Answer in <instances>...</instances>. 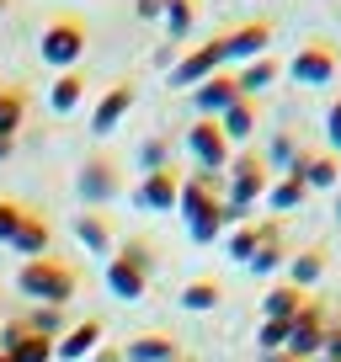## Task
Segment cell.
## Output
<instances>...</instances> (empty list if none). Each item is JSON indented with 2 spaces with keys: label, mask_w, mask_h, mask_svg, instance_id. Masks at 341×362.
<instances>
[{
  "label": "cell",
  "mask_w": 341,
  "mask_h": 362,
  "mask_svg": "<svg viewBox=\"0 0 341 362\" xmlns=\"http://www.w3.org/2000/svg\"><path fill=\"white\" fill-rule=\"evenodd\" d=\"M0 357H11V362H54V341L33 336V330L22 325V315H11L6 330H0Z\"/></svg>",
  "instance_id": "8fae6325"
},
{
  "label": "cell",
  "mask_w": 341,
  "mask_h": 362,
  "mask_svg": "<svg viewBox=\"0 0 341 362\" xmlns=\"http://www.w3.org/2000/svg\"><path fill=\"white\" fill-rule=\"evenodd\" d=\"M283 176H299L309 192H330V187L341 181V160L336 155H304V149H299V160L283 170Z\"/></svg>",
  "instance_id": "4fadbf2b"
},
{
  "label": "cell",
  "mask_w": 341,
  "mask_h": 362,
  "mask_svg": "<svg viewBox=\"0 0 341 362\" xmlns=\"http://www.w3.org/2000/svg\"><path fill=\"white\" fill-rule=\"evenodd\" d=\"M235 102H240L235 75H214V80H203V86H192V112L197 117H219L224 107H235Z\"/></svg>",
  "instance_id": "9a60e30c"
},
{
  "label": "cell",
  "mask_w": 341,
  "mask_h": 362,
  "mask_svg": "<svg viewBox=\"0 0 341 362\" xmlns=\"http://www.w3.org/2000/svg\"><path fill=\"white\" fill-rule=\"evenodd\" d=\"M0 362H11V357H0Z\"/></svg>",
  "instance_id": "f6af8a7d"
},
{
  "label": "cell",
  "mask_w": 341,
  "mask_h": 362,
  "mask_svg": "<svg viewBox=\"0 0 341 362\" xmlns=\"http://www.w3.org/2000/svg\"><path fill=\"white\" fill-rule=\"evenodd\" d=\"M86 48H91V27H86V16H75V11H54V16L43 22V37H37V59H43L54 75L75 69L80 59H86Z\"/></svg>",
  "instance_id": "6da1fadb"
},
{
  "label": "cell",
  "mask_w": 341,
  "mask_h": 362,
  "mask_svg": "<svg viewBox=\"0 0 341 362\" xmlns=\"http://www.w3.org/2000/svg\"><path fill=\"white\" fill-rule=\"evenodd\" d=\"M224 229H229V208H224V203L208 208V214H197V218H187V235H192V245H214Z\"/></svg>",
  "instance_id": "f1b7e54d"
},
{
  "label": "cell",
  "mask_w": 341,
  "mask_h": 362,
  "mask_svg": "<svg viewBox=\"0 0 341 362\" xmlns=\"http://www.w3.org/2000/svg\"><path fill=\"white\" fill-rule=\"evenodd\" d=\"M22 325L27 330H33V336H48V341H59V336H64V309H54V304H33V309H27V315H22Z\"/></svg>",
  "instance_id": "f546056e"
},
{
  "label": "cell",
  "mask_w": 341,
  "mask_h": 362,
  "mask_svg": "<svg viewBox=\"0 0 341 362\" xmlns=\"http://www.w3.org/2000/svg\"><path fill=\"white\" fill-rule=\"evenodd\" d=\"M219 298H224L219 277H192V283L182 288V309L187 315H208V309H219Z\"/></svg>",
  "instance_id": "4316f807"
},
{
  "label": "cell",
  "mask_w": 341,
  "mask_h": 362,
  "mask_svg": "<svg viewBox=\"0 0 341 362\" xmlns=\"http://www.w3.org/2000/svg\"><path fill=\"white\" fill-rule=\"evenodd\" d=\"M75 240H80L86 250H91V256H112V250H117L112 218H107V214H96V208H91V214H80V218H75Z\"/></svg>",
  "instance_id": "d6986e66"
},
{
  "label": "cell",
  "mask_w": 341,
  "mask_h": 362,
  "mask_svg": "<svg viewBox=\"0 0 341 362\" xmlns=\"http://www.w3.org/2000/svg\"><path fill=\"white\" fill-rule=\"evenodd\" d=\"M166 160H170V139H144V144H139V165H144V176H149V170H166Z\"/></svg>",
  "instance_id": "e575fe53"
},
{
  "label": "cell",
  "mask_w": 341,
  "mask_h": 362,
  "mask_svg": "<svg viewBox=\"0 0 341 362\" xmlns=\"http://www.w3.org/2000/svg\"><path fill=\"white\" fill-rule=\"evenodd\" d=\"M192 27H197V0H170V6H166V33H170V43H187V37H192Z\"/></svg>",
  "instance_id": "4dcf8cb0"
},
{
  "label": "cell",
  "mask_w": 341,
  "mask_h": 362,
  "mask_svg": "<svg viewBox=\"0 0 341 362\" xmlns=\"http://www.w3.org/2000/svg\"><path fill=\"white\" fill-rule=\"evenodd\" d=\"M123 357L128 362H182V341L166 336V330H144L123 346Z\"/></svg>",
  "instance_id": "e0dca14e"
},
{
  "label": "cell",
  "mask_w": 341,
  "mask_h": 362,
  "mask_svg": "<svg viewBox=\"0 0 341 362\" xmlns=\"http://www.w3.org/2000/svg\"><path fill=\"white\" fill-rule=\"evenodd\" d=\"M341 69V48L330 43V37H309L304 48L294 54V64H288V75L299 80V86H330Z\"/></svg>",
  "instance_id": "52a82bcc"
},
{
  "label": "cell",
  "mask_w": 341,
  "mask_h": 362,
  "mask_svg": "<svg viewBox=\"0 0 341 362\" xmlns=\"http://www.w3.org/2000/svg\"><path fill=\"white\" fill-rule=\"evenodd\" d=\"M96 346H102V320H75V325L54 341V357L59 362H86Z\"/></svg>",
  "instance_id": "5bb4252c"
},
{
  "label": "cell",
  "mask_w": 341,
  "mask_h": 362,
  "mask_svg": "<svg viewBox=\"0 0 341 362\" xmlns=\"http://www.w3.org/2000/svg\"><path fill=\"white\" fill-rule=\"evenodd\" d=\"M27 123V90L22 86H0V139H16Z\"/></svg>",
  "instance_id": "484cf974"
},
{
  "label": "cell",
  "mask_w": 341,
  "mask_h": 362,
  "mask_svg": "<svg viewBox=\"0 0 341 362\" xmlns=\"http://www.w3.org/2000/svg\"><path fill=\"white\" fill-rule=\"evenodd\" d=\"M219 128H224L229 144L250 139V134H256V102H250V96H240L235 107H224V112H219Z\"/></svg>",
  "instance_id": "d4e9b609"
},
{
  "label": "cell",
  "mask_w": 341,
  "mask_h": 362,
  "mask_svg": "<svg viewBox=\"0 0 341 362\" xmlns=\"http://www.w3.org/2000/svg\"><path fill=\"white\" fill-rule=\"evenodd\" d=\"M325 298H304V309L294 315V336H288V357L299 362H320V341H325Z\"/></svg>",
  "instance_id": "9c48e42d"
},
{
  "label": "cell",
  "mask_w": 341,
  "mask_h": 362,
  "mask_svg": "<svg viewBox=\"0 0 341 362\" xmlns=\"http://www.w3.org/2000/svg\"><path fill=\"white\" fill-rule=\"evenodd\" d=\"M75 192L86 208H107L117 192H123V170H117L112 155H86L80 160V176H75Z\"/></svg>",
  "instance_id": "8992f818"
},
{
  "label": "cell",
  "mask_w": 341,
  "mask_h": 362,
  "mask_svg": "<svg viewBox=\"0 0 341 362\" xmlns=\"http://www.w3.org/2000/svg\"><path fill=\"white\" fill-rule=\"evenodd\" d=\"M86 362H128V357H123V346H107V341H102V346H96Z\"/></svg>",
  "instance_id": "ab89813d"
},
{
  "label": "cell",
  "mask_w": 341,
  "mask_h": 362,
  "mask_svg": "<svg viewBox=\"0 0 341 362\" xmlns=\"http://www.w3.org/2000/svg\"><path fill=\"white\" fill-rule=\"evenodd\" d=\"M80 102H86V75H80V69L54 75V86H48V107H54V112H75Z\"/></svg>",
  "instance_id": "603a6c76"
},
{
  "label": "cell",
  "mask_w": 341,
  "mask_h": 362,
  "mask_svg": "<svg viewBox=\"0 0 341 362\" xmlns=\"http://www.w3.org/2000/svg\"><path fill=\"white\" fill-rule=\"evenodd\" d=\"M283 261H288V250H283V218H267V224H262V250H256L245 267L256 272V277H272Z\"/></svg>",
  "instance_id": "ffe728a7"
},
{
  "label": "cell",
  "mask_w": 341,
  "mask_h": 362,
  "mask_svg": "<svg viewBox=\"0 0 341 362\" xmlns=\"http://www.w3.org/2000/svg\"><path fill=\"white\" fill-rule=\"evenodd\" d=\"M262 362H299V357H288V351H272V357H262Z\"/></svg>",
  "instance_id": "b9f144b4"
},
{
  "label": "cell",
  "mask_w": 341,
  "mask_h": 362,
  "mask_svg": "<svg viewBox=\"0 0 341 362\" xmlns=\"http://www.w3.org/2000/svg\"><path fill=\"white\" fill-rule=\"evenodd\" d=\"M336 160H341V149H336Z\"/></svg>",
  "instance_id": "7dc6e473"
},
{
  "label": "cell",
  "mask_w": 341,
  "mask_h": 362,
  "mask_svg": "<svg viewBox=\"0 0 341 362\" xmlns=\"http://www.w3.org/2000/svg\"><path fill=\"white\" fill-rule=\"evenodd\" d=\"M320 357L341 362V320H336V325H325V341H320Z\"/></svg>",
  "instance_id": "f35d334b"
},
{
  "label": "cell",
  "mask_w": 341,
  "mask_h": 362,
  "mask_svg": "<svg viewBox=\"0 0 341 362\" xmlns=\"http://www.w3.org/2000/svg\"><path fill=\"white\" fill-rule=\"evenodd\" d=\"M320 362H330V357H320Z\"/></svg>",
  "instance_id": "bcb514c9"
},
{
  "label": "cell",
  "mask_w": 341,
  "mask_h": 362,
  "mask_svg": "<svg viewBox=\"0 0 341 362\" xmlns=\"http://www.w3.org/2000/svg\"><path fill=\"white\" fill-rule=\"evenodd\" d=\"M149 277H155V250L144 240H117V250L107 256V288L112 298H144L149 293Z\"/></svg>",
  "instance_id": "3957f363"
},
{
  "label": "cell",
  "mask_w": 341,
  "mask_h": 362,
  "mask_svg": "<svg viewBox=\"0 0 341 362\" xmlns=\"http://www.w3.org/2000/svg\"><path fill=\"white\" fill-rule=\"evenodd\" d=\"M262 160H267V170L277 165V176H283V170L299 160V144H294V134H277L272 144H267V155H262Z\"/></svg>",
  "instance_id": "836d02e7"
},
{
  "label": "cell",
  "mask_w": 341,
  "mask_h": 362,
  "mask_svg": "<svg viewBox=\"0 0 341 362\" xmlns=\"http://www.w3.org/2000/svg\"><path fill=\"white\" fill-rule=\"evenodd\" d=\"M176 197H182V176L170 165L149 170V176L134 187V208H144V214H176Z\"/></svg>",
  "instance_id": "7c38bea8"
},
{
  "label": "cell",
  "mask_w": 341,
  "mask_h": 362,
  "mask_svg": "<svg viewBox=\"0 0 341 362\" xmlns=\"http://www.w3.org/2000/svg\"><path fill=\"white\" fill-rule=\"evenodd\" d=\"M267 187H272L267 160L256 155V149H245V155H235V170H224V208H235V214L245 218L250 203H256V197H267Z\"/></svg>",
  "instance_id": "277c9868"
},
{
  "label": "cell",
  "mask_w": 341,
  "mask_h": 362,
  "mask_svg": "<svg viewBox=\"0 0 341 362\" xmlns=\"http://www.w3.org/2000/svg\"><path fill=\"white\" fill-rule=\"evenodd\" d=\"M224 64H229V37L214 33V37H203V43H192L176 64H170V86L192 90V86H203V80L224 75Z\"/></svg>",
  "instance_id": "5b68a950"
},
{
  "label": "cell",
  "mask_w": 341,
  "mask_h": 362,
  "mask_svg": "<svg viewBox=\"0 0 341 362\" xmlns=\"http://www.w3.org/2000/svg\"><path fill=\"white\" fill-rule=\"evenodd\" d=\"M134 102H139V90H134V80H112V86L96 96V107H91V134H112L117 123H123L128 112H134Z\"/></svg>",
  "instance_id": "30bf717a"
},
{
  "label": "cell",
  "mask_w": 341,
  "mask_h": 362,
  "mask_svg": "<svg viewBox=\"0 0 341 362\" xmlns=\"http://www.w3.org/2000/svg\"><path fill=\"white\" fill-rule=\"evenodd\" d=\"M16 288H22L27 298H37V304L64 309L69 298L80 293V267H69V261H59V256L22 261V272H16Z\"/></svg>",
  "instance_id": "7a4b0ae2"
},
{
  "label": "cell",
  "mask_w": 341,
  "mask_h": 362,
  "mask_svg": "<svg viewBox=\"0 0 341 362\" xmlns=\"http://www.w3.org/2000/svg\"><path fill=\"white\" fill-rule=\"evenodd\" d=\"M16 155V139H0V160H11Z\"/></svg>",
  "instance_id": "60d3db41"
},
{
  "label": "cell",
  "mask_w": 341,
  "mask_h": 362,
  "mask_svg": "<svg viewBox=\"0 0 341 362\" xmlns=\"http://www.w3.org/2000/svg\"><path fill=\"white\" fill-rule=\"evenodd\" d=\"M336 218H341V192H336Z\"/></svg>",
  "instance_id": "7bdbcfd3"
},
{
  "label": "cell",
  "mask_w": 341,
  "mask_h": 362,
  "mask_svg": "<svg viewBox=\"0 0 341 362\" xmlns=\"http://www.w3.org/2000/svg\"><path fill=\"white\" fill-rule=\"evenodd\" d=\"M288 336H294V325H283V320H262V330H256V346H262V357H272V351H288Z\"/></svg>",
  "instance_id": "d6a6232c"
},
{
  "label": "cell",
  "mask_w": 341,
  "mask_h": 362,
  "mask_svg": "<svg viewBox=\"0 0 341 362\" xmlns=\"http://www.w3.org/2000/svg\"><path fill=\"white\" fill-rule=\"evenodd\" d=\"M6 6H11V0H0V16H6Z\"/></svg>",
  "instance_id": "ee69618b"
},
{
  "label": "cell",
  "mask_w": 341,
  "mask_h": 362,
  "mask_svg": "<svg viewBox=\"0 0 341 362\" xmlns=\"http://www.w3.org/2000/svg\"><path fill=\"white\" fill-rule=\"evenodd\" d=\"M229 37V64H250V59H262L267 43H272V22H240Z\"/></svg>",
  "instance_id": "2e32d148"
},
{
  "label": "cell",
  "mask_w": 341,
  "mask_h": 362,
  "mask_svg": "<svg viewBox=\"0 0 341 362\" xmlns=\"http://www.w3.org/2000/svg\"><path fill=\"white\" fill-rule=\"evenodd\" d=\"M325 261H330V256H325V245H304V250L294 256V267H288V283L304 293L309 283H320V277H325Z\"/></svg>",
  "instance_id": "cb8c5ba5"
},
{
  "label": "cell",
  "mask_w": 341,
  "mask_h": 362,
  "mask_svg": "<svg viewBox=\"0 0 341 362\" xmlns=\"http://www.w3.org/2000/svg\"><path fill=\"white\" fill-rule=\"evenodd\" d=\"M48 245H54V229H48V218L37 214V208H27L22 224H16V235H11V250H22L27 261H37V256H48Z\"/></svg>",
  "instance_id": "ac0fdd59"
},
{
  "label": "cell",
  "mask_w": 341,
  "mask_h": 362,
  "mask_svg": "<svg viewBox=\"0 0 341 362\" xmlns=\"http://www.w3.org/2000/svg\"><path fill=\"white\" fill-rule=\"evenodd\" d=\"M325 139H330V155L341 149V96L330 102V112H325Z\"/></svg>",
  "instance_id": "74e56055"
},
{
  "label": "cell",
  "mask_w": 341,
  "mask_h": 362,
  "mask_svg": "<svg viewBox=\"0 0 341 362\" xmlns=\"http://www.w3.org/2000/svg\"><path fill=\"white\" fill-rule=\"evenodd\" d=\"M22 214H27L22 203H11V197H0V245H11V235H16V224H22Z\"/></svg>",
  "instance_id": "d590c367"
},
{
  "label": "cell",
  "mask_w": 341,
  "mask_h": 362,
  "mask_svg": "<svg viewBox=\"0 0 341 362\" xmlns=\"http://www.w3.org/2000/svg\"><path fill=\"white\" fill-rule=\"evenodd\" d=\"M304 197H309V187H304L299 176H272V187H267V203H272V214H294Z\"/></svg>",
  "instance_id": "83f0119b"
},
{
  "label": "cell",
  "mask_w": 341,
  "mask_h": 362,
  "mask_svg": "<svg viewBox=\"0 0 341 362\" xmlns=\"http://www.w3.org/2000/svg\"><path fill=\"white\" fill-rule=\"evenodd\" d=\"M304 298L309 293H299L294 283H272L267 298H262V320H283V325H294V315L304 309Z\"/></svg>",
  "instance_id": "44dd1931"
},
{
  "label": "cell",
  "mask_w": 341,
  "mask_h": 362,
  "mask_svg": "<svg viewBox=\"0 0 341 362\" xmlns=\"http://www.w3.org/2000/svg\"><path fill=\"white\" fill-rule=\"evenodd\" d=\"M256 250H262V224H235L229 229V256L235 261H250Z\"/></svg>",
  "instance_id": "1f68e13d"
},
{
  "label": "cell",
  "mask_w": 341,
  "mask_h": 362,
  "mask_svg": "<svg viewBox=\"0 0 341 362\" xmlns=\"http://www.w3.org/2000/svg\"><path fill=\"white\" fill-rule=\"evenodd\" d=\"M182 362H187V357H182Z\"/></svg>",
  "instance_id": "c3c4849f"
},
{
  "label": "cell",
  "mask_w": 341,
  "mask_h": 362,
  "mask_svg": "<svg viewBox=\"0 0 341 362\" xmlns=\"http://www.w3.org/2000/svg\"><path fill=\"white\" fill-rule=\"evenodd\" d=\"M187 155L197 170H229V139L219 128V117H192L187 128Z\"/></svg>",
  "instance_id": "ba28073f"
},
{
  "label": "cell",
  "mask_w": 341,
  "mask_h": 362,
  "mask_svg": "<svg viewBox=\"0 0 341 362\" xmlns=\"http://www.w3.org/2000/svg\"><path fill=\"white\" fill-rule=\"evenodd\" d=\"M166 6L170 0H134V16L139 22H166Z\"/></svg>",
  "instance_id": "8d00e7d4"
},
{
  "label": "cell",
  "mask_w": 341,
  "mask_h": 362,
  "mask_svg": "<svg viewBox=\"0 0 341 362\" xmlns=\"http://www.w3.org/2000/svg\"><path fill=\"white\" fill-rule=\"evenodd\" d=\"M277 75H283V64H277L272 54H262V59H250L245 69H235V86H240V96H250V102H256V90H267Z\"/></svg>",
  "instance_id": "7402d4cb"
}]
</instances>
